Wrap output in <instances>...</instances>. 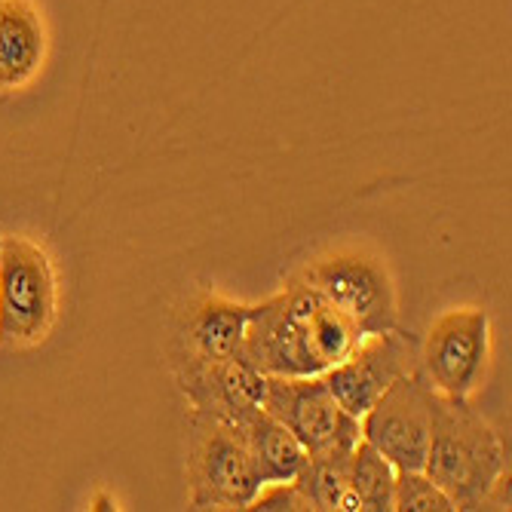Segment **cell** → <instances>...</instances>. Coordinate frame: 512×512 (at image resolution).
<instances>
[{
    "instance_id": "obj_8",
    "label": "cell",
    "mask_w": 512,
    "mask_h": 512,
    "mask_svg": "<svg viewBox=\"0 0 512 512\" xmlns=\"http://www.w3.org/2000/svg\"><path fill=\"white\" fill-rule=\"evenodd\" d=\"M433 396L436 390L417 368L384 390L381 399L359 417L362 439L371 448H378L396 467V473L424 470L433 424Z\"/></svg>"
},
{
    "instance_id": "obj_4",
    "label": "cell",
    "mask_w": 512,
    "mask_h": 512,
    "mask_svg": "<svg viewBox=\"0 0 512 512\" xmlns=\"http://www.w3.org/2000/svg\"><path fill=\"white\" fill-rule=\"evenodd\" d=\"M188 485L191 509H246L252 503L261 476L240 427L191 411Z\"/></svg>"
},
{
    "instance_id": "obj_16",
    "label": "cell",
    "mask_w": 512,
    "mask_h": 512,
    "mask_svg": "<svg viewBox=\"0 0 512 512\" xmlns=\"http://www.w3.org/2000/svg\"><path fill=\"white\" fill-rule=\"evenodd\" d=\"M393 509H399V512H454V503L424 470H402V473H396Z\"/></svg>"
},
{
    "instance_id": "obj_18",
    "label": "cell",
    "mask_w": 512,
    "mask_h": 512,
    "mask_svg": "<svg viewBox=\"0 0 512 512\" xmlns=\"http://www.w3.org/2000/svg\"><path fill=\"white\" fill-rule=\"evenodd\" d=\"M92 503H96L92 509H117V503L111 497H99V500H92Z\"/></svg>"
},
{
    "instance_id": "obj_1",
    "label": "cell",
    "mask_w": 512,
    "mask_h": 512,
    "mask_svg": "<svg viewBox=\"0 0 512 512\" xmlns=\"http://www.w3.org/2000/svg\"><path fill=\"white\" fill-rule=\"evenodd\" d=\"M362 338L350 316L292 276L279 295L252 304L243 359L267 378H313L344 362Z\"/></svg>"
},
{
    "instance_id": "obj_2",
    "label": "cell",
    "mask_w": 512,
    "mask_h": 512,
    "mask_svg": "<svg viewBox=\"0 0 512 512\" xmlns=\"http://www.w3.org/2000/svg\"><path fill=\"white\" fill-rule=\"evenodd\" d=\"M424 473L451 497L454 509H482L506 482L503 442L470 399L433 396Z\"/></svg>"
},
{
    "instance_id": "obj_17",
    "label": "cell",
    "mask_w": 512,
    "mask_h": 512,
    "mask_svg": "<svg viewBox=\"0 0 512 512\" xmlns=\"http://www.w3.org/2000/svg\"><path fill=\"white\" fill-rule=\"evenodd\" d=\"M246 509H261V512H301L310 509L307 497L295 482H267L258 488L252 503Z\"/></svg>"
},
{
    "instance_id": "obj_6",
    "label": "cell",
    "mask_w": 512,
    "mask_h": 512,
    "mask_svg": "<svg viewBox=\"0 0 512 512\" xmlns=\"http://www.w3.org/2000/svg\"><path fill=\"white\" fill-rule=\"evenodd\" d=\"M491 359V319L482 307L445 310L421 344V371L430 387L448 399H470Z\"/></svg>"
},
{
    "instance_id": "obj_9",
    "label": "cell",
    "mask_w": 512,
    "mask_h": 512,
    "mask_svg": "<svg viewBox=\"0 0 512 512\" xmlns=\"http://www.w3.org/2000/svg\"><path fill=\"white\" fill-rule=\"evenodd\" d=\"M417 368H421V344L396 325L390 332L365 335L344 362L325 371L322 381L347 414L362 417L384 390Z\"/></svg>"
},
{
    "instance_id": "obj_15",
    "label": "cell",
    "mask_w": 512,
    "mask_h": 512,
    "mask_svg": "<svg viewBox=\"0 0 512 512\" xmlns=\"http://www.w3.org/2000/svg\"><path fill=\"white\" fill-rule=\"evenodd\" d=\"M350 454L353 451L307 454V463H304V470L295 476V485L307 497L310 509H316V512H341V500L347 494Z\"/></svg>"
},
{
    "instance_id": "obj_7",
    "label": "cell",
    "mask_w": 512,
    "mask_h": 512,
    "mask_svg": "<svg viewBox=\"0 0 512 512\" xmlns=\"http://www.w3.org/2000/svg\"><path fill=\"white\" fill-rule=\"evenodd\" d=\"M261 408L283 424L307 454L353 451L362 442L359 417L347 414L322 375L313 378H267Z\"/></svg>"
},
{
    "instance_id": "obj_12",
    "label": "cell",
    "mask_w": 512,
    "mask_h": 512,
    "mask_svg": "<svg viewBox=\"0 0 512 512\" xmlns=\"http://www.w3.org/2000/svg\"><path fill=\"white\" fill-rule=\"evenodd\" d=\"M252 304L206 295L194 301L181 319L178 350L197 359H243V341Z\"/></svg>"
},
{
    "instance_id": "obj_5",
    "label": "cell",
    "mask_w": 512,
    "mask_h": 512,
    "mask_svg": "<svg viewBox=\"0 0 512 512\" xmlns=\"http://www.w3.org/2000/svg\"><path fill=\"white\" fill-rule=\"evenodd\" d=\"M310 289L322 295L335 310L350 316L362 335L390 332L399 325V298L393 276L378 255L359 249L332 252L310 261L298 273Z\"/></svg>"
},
{
    "instance_id": "obj_10",
    "label": "cell",
    "mask_w": 512,
    "mask_h": 512,
    "mask_svg": "<svg viewBox=\"0 0 512 512\" xmlns=\"http://www.w3.org/2000/svg\"><path fill=\"white\" fill-rule=\"evenodd\" d=\"M175 378L191 411L243 427L264 402L267 375L246 359H197L175 353Z\"/></svg>"
},
{
    "instance_id": "obj_11",
    "label": "cell",
    "mask_w": 512,
    "mask_h": 512,
    "mask_svg": "<svg viewBox=\"0 0 512 512\" xmlns=\"http://www.w3.org/2000/svg\"><path fill=\"white\" fill-rule=\"evenodd\" d=\"M50 56V31L34 0H0V96L28 89Z\"/></svg>"
},
{
    "instance_id": "obj_13",
    "label": "cell",
    "mask_w": 512,
    "mask_h": 512,
    "mask_svg": "<svg viewBox=\"0 0 512 512\" xmlns=\"http://www.w3.org/2000/svg\"><path fill=\"white\" fill-rule=\"evenodd\" d=\"M240 430H243L246 445L252 451L261 485L295 482V476L304 470V463H307V451L283 424L276 421L273 414L258 408Z\"/></svg>"
},
{
    "instance_id": "obj_19",
    "label": "cell",
    "mask_w": 512,
    "mask_h": 512,
    "mask_svg": "<svg viewBox=\"0 0 512 512\" xmlns=\"http://www.w3.org/2000/svg\"><path fill=\"white\" fill-rule=\"evenodd\" d=\"M0 240H4V234H0Z\"/></svg>"
},
{
    "instance_id": "obj_3",
    "label": "cell",
    "mask_w": 512,
    "mask_h": 512,
    "mask_svg": "<svg viewBox=\"0 0 512 512\" xmlns=\"http://www.w3.org/2000/svg\"><path fill=\"white\" fill-rule=\"evenodd\" d=\"M59 319V279L53 258L28 237L0 240V341L34 347Z\"/></svg>"
},
{
    "instance_id": "obj_14",
    "label": "cell",
    "mask_w": 512,
    "mask_h": 512,
    "mask_svg": "<svg viewBox=\"0 0 512 512\" xmlns=\"http://www.w3.org/2000/svg\"><path fill=\"white\" fill-rule=\"evenodd\" d=\"M396 467L365 439L350 454L347 494L341 512H393Z\"/></svg>"
}]
</instances>
